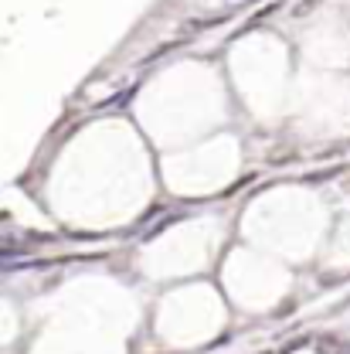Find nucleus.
Wrapping results in <instances>:
<instances>
[{
    "mask_svg": "<svg viewBox=\"0 0 350 354\" xmlns=\"http://www.w3.org/2000/svg\"><path fill=\"white\" fill-rule=\"evenodd\" d=\"M344 187H347V191H350V171H347V174H344Z\"/></svg>",
    "mask_w": 350,
    "mask_h": 354,
    "instance_id": "nucleus-1",
    "label": "nucleus"
}]
</instances>
